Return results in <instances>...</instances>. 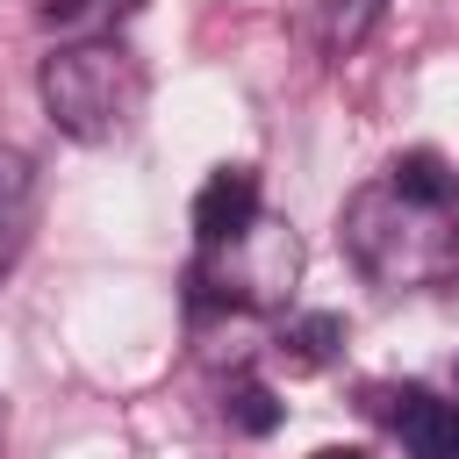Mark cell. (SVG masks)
<instances>
[{
	"instance_id": "1",
	"label": "cell",
	"mask_w": 459,
	"mask_h": 459,
	"mask_svg": "<svg viewBox=\"0 0 459 459\" xmlns=\"http://www.w3.org/2000/svg\"><path fill=\"white\" fill-rule=\"evenodd\" d=\"M351 265L373 280V287H430L459 265V222L452 208H423L409 194H394L387 179L359 186L344 201V222H337Z\"/></svg>"
},
{
	"instance_id": "2",
	"label": "cell",
	"mask_w": 459,
	"mask_h": 459,
	"mask_svg": "<svg viewBox=\"0 0 459 459\" xmlns=\"http://www.w3.org/2000/svg\"><path fill=\"white\" fill-rule=\"evenodd\" d=\"M43 86V115L72 136V143H115L136 108H143V65L129 43L115 36H79V43H57L36 72Z\"/></svg>"
},
{
	"instance_id": "3",
	"label": "cell",
	"mask_w": 459,
	"mask_h": 459,
	"mask_svg": "<svg viewBox=\"0 0 459 459\" xmlns=\"http://www.w3.org/2000/svg\"><path fill=\"white\" fill-rule=\"evenodd\" d=\"M294 280H301V237L280 215L244 222L237 237L201 244V258H194V301L201 308H230V316L287 308L294 301Z\"/></svg>"
},
{
	"instance_id": "4",
	"label": "cell",
	"mask_w": 459,
	"mask_h": 459,
	"mask_svg": "<svg viewBox=\"0 0 459 459\" xmlns=\"http://www.w3.org/2000/svg\"><path fill=\"white\" fill-rule=\"evenodd\" d=\"M387 430L402 437L409 459H459V402H445V394L394 387L387 394Z\"/></svg>"
},
{
	"instance_id": "5",
	"label": "cell",
	"mask_w": 459,
	"mask_h": 459,
	"mask_svg": "<svg viewBox=\"0 0 459 459\" xmlns=\"http://www.w3.org/2000/svg\"><path fill=\"white\" fill-rule=\"evenodd\" d=\"M265 208H258V172L251 165H215L208 179H201V194H194V237L201 244H215V237H237L244 222H258Z\"/></svg>"
},
{
	"instance_id": "6",
	"label": "cell",
	"mask_w": 459,
	"mask_h": 459,
	"mask_svg": "<svg viewBox=\"0 0 459 459\" xmlns=\"http://www.w3.org/2000/svg\"><path fill=\"white\" fill-rule=\"evenodd\" d=\"M29 230H36V165H29V151L0 143V273L22 258Z\"/></svg>"
},
{
	"instance_id": "7",
	"label": "cell",
	"mask_w": 459,
	"mask_h": 459,
	"mask_svg": "<svg viewBox=\"0 0 459 459\" xmlns=\"http://www.w3.org/2000/svg\"><path fill=\"white\" fill-rule=\"evenodd\" d=\"M387 186L409 194V201H423V208H452V201H459V172H452V158H437V151H402V158L387 165Z\"/></svg>"
},
{
	"instance_id": "8",
	"label": "cell",
	"mask_w": 459,
	"mask_h": 459,
	"mask_svg": "<svg viewBox=\"0 0 459 459\" xmlns=\"http://www.w3.org/2000/svg\"><path fill=\"white\" fill-rule=\"evenodd\" d=\"M337 344H344V323H337L330 308H316V316H294V323L280 330V359H287V366H323Z\"/></svg>"
},
{
	"instance_id": "9",
	"label": "cell",
	"mask_w": 459,
	"mask_h": 459,
	"mask_svg": "<svg viewBox=\"0 0 459 459\" xmlns=\"http://www.w3.org/2000/svg\"><path fill=\"white\" fill-rule=\"evenodd\" d=\"M380 14H387V0H323V50L330 57H351L373 36Z\"/></svg>"
},
{
	"instance_id": "10",
	"label": "cell",
	"mask_w": 459,
	"mask_h": 459,
	"mask_svg": "<svg viewBox=\"0 0 459 459\" xmlns=\"http://www.w3.org/2000/svg\"><path fill=\"white\" fill-rule=\"evenodd\" d=\"M222 416L244 430V437H265V430H280V402H273V387H258V380H237L230 394H222Z\"/></svg>"
},
{
	"instance_id": "11",
	"label": "cell",
	"mask_w": 459,
	"mask_h": 459,
	"mask_svg": "<svg viewBox=\"0 0 459 459\" xmlns=\"http://www.w3.org/2000/svg\"><path fill=\"white\" fill-rule=\"evenodd\" d=\"M36 14H43V22H57V29H72V22H86V14H93V0H36Z\"/></svg>"
},
{
	"instance_id": "12",
	"label": "cell",
	"mask_w": 459,
	"mask_h": 459,
	"mask_svg": "<svg viewBox=\"0 0 459 459\" xmlns=\"http://www.w3.org/2000/svg\"><path fill=\"white\" fill-rule=\"evenodd\" d=\"M316 459H366V452H359V445H323Z\"/></svg>"
}]
</instances>
